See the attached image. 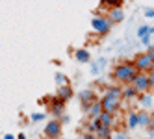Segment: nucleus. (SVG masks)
Returning <instances> with one entry per match:
<instances>
[{
	"instance_id": "nucleus-1",
	"label": "nucleus",
	"mask_w": 154,
	"mask_h": 139,
	"mask_svg": "<svg viewBox=\"0 0 154 139\" xmlns=\"http://www.w3.org/2000/svg\"><path fill=\"white\" fill-rule=\"evenodd\" d=\"M137 74H139V71L136 69L134 61H121V63H117V65L113 67V71H112L113 80L119 82L121 85H130Z\"/></svg>"
},
{
	"instance_id": "nucleus-2",
	"label": "nucleus",
	"mask_w": 154,
	"mask_h": 139,
	"mask_svg": "<svg viewBox=\"0 0 154 139\" xmlns=\"http://www.w3.org/2000/svg\"><path fill=\"white\" fill-rule=\"evenodd\" d=\"M112 23H109V19L106 17V15H95L93 19H91V30L95 32V34H98V35H108L109 32H112Z\"/></svg>"
},
{
	"instance_id": "nucleus-3",
	"label": "nucleus",
	"mask_w": 154,
	"mask_h": 139,
	"mask_svg": "<svg viewBox=\"0 0 154 139\" xmlns=\"http://www.w3.org/2000/svg\"><path fill=\"white\" fill-rule=\"evenodd\" d=\"M134 65H136V69H137L139 72L149 74V72L154 69V61H152V58L147 54V52H141V54H137V56L134 58Z\"/></svg>"
},
{
	"instance_id": "nucleus-4",
	"label": "nucleus",
	"mask_w": 154,
	"mask_h": 139,
	"mask_svg": "<svg viewBox=\"0 0 154 139\" xmlns=\"http://www.w3.org/2000/svg\"><path fill=\"white\" fill-rule=\"evenodd\" d=\"M61 132H63V124L58 119H52V121L47 122L45 130H43V135H45L47 139H60Z\"/></svg>"
},
{
	"instance_id": "nucleus-5",
	"label": "nucleus",
	"mask_w": 154,
	"mask_h": 139,
	"mask_svg": "<svg viewBox=\"0 0 154 139\" xmlns=\"http://www.w3.org/2000/svg\"><path fill=\"white\" fill-rule=\"evenodd\" d=\"M130 85H134L136 91H137L139 95L149 93V91H150V87H152V85H150V80H149V74H145V72H139Z\"/></svg>"
},
{
	"instance_id": "nucleus-6",
	"label": "nucleus",
	"mask_w": 154,
	"mask_h": 139,
	"mask_svg": "<svg viewBox=\"0 0 154 139\" xmlns=\"http://www.w3.org/2000/svg\"><path fill=\"white\" fill-rule=\"evenodd\" d=\"M98 102H100L104 113H112V115H115V113L119 111L121 102H123V100H117V98H112V97H106V95H102V97L98 98Z\"/></svg>"
},
{
	"instance_id": "nucleus-7",
	"label": "nucleus",
	"mask_w": 154,
	"mask_h": 139,
	"mask_svg": "<svg viewBox=\"0 0 154 139\" xmlns=\"http://www.w3.org/2000/svg\"><path fill=\"white\" fill-rule=\"evenodd\" d=\"M48 111L60 121L61 117L65 115V102H61V100H58L56 97H54V98L50 100V104H48Z\"/></svg>"
},
{
	"instance_id": "nucleus-8",
	"label": "nucleus",
	"mask_w": 154,
	"mask_h": 139,
	"mask_svg": "<svg viewBox=\"0 0 154 139\" xmlns=\"http://www.w3.org/2000/svg\"><path fill=\"white\" fill-rule=\"evenodd\" d=\"M78 98H80V104H82V106H91L93 102L98 100V98H97V93H95L93 89H82V91L78 93Z\"/></svg>"
},
{
	"instance_id": "nucleus-9",
	"label": "nucleus",
	"mask_w": 154,
	"mask_h": 139,
	"mask_svg": "<svg viewBox=\"0 0 154 139\" xmlns=\"http://www.w3.org/2000/svg\"><path fill=\"white\" fill-rule=\"evenodd\" d=\"M72 97H74V91H72L71 85H63V87H58L56 89V98L61 100V102H65V104H67Z\"/></svg>"
},
{
	"instance_id": "nucleus-10",
	"label": "nucleus",
	"mask_w": 154,
	"mask_h": 139,
	"mask_svg": "<svg viewBox=\"0 0 154 139\" xmlns=\"http://www.w3.org/2000/svg\"><path fill=\"white\" fill-rule=\"evenodd\" d=\"M109 19V23L112 24H119V23H123L125 20V9L123 8H115V9H108V15Z\"/></svg>"
},
{
	"instance_id": "nucleus-11",
	"label": "nucleus",
	"mask_w": 154,
	"mask_h": 139,
	"mask_svg": "<svg viewBox=\"0 0 154 139\" xmlns=\"http://www.w3.org/2000/svg\"><path fill=\"white\" fill-rule=\"evenodd\" d=\"M106 97H112V98H117V100H123V85H109L104 91Z\"/></svg>"
},
{
	"instance_id": "nucleus-12",
	"label": "nucleus",
	"mask_w": 154,
	"mask_h": 139,
	"mask_svg": "<svg viewBox=\"0 0 154 139\" xmlns=\"http://www.w3.org/2000/svg\"><path fill=\"white\" fill-rule=\"evenodd\" d=\"M84 128H85V134H95L97 135V132L102 128V124H100V121H98V119H89V121L84 124Z\"/></svg>"
},
{
	"instance_id": "nucleus-13",
	"label": "nucleus",
	"mask_w": 154,
	"mask_h": 139,
	"mask_svg": "<svg viewBox=\"0 0 154 139\" xmlns=\"http://www.w3.org/2000/svg\"><path fill=\"white\" fill-rule=\"evenodd\" d=\"M85 113H87V117H89V119H98V117L102 115V106H100V102H98V100L93 102Z\"/></svg>"
},
{
	"instance_id": "nucleus-14",
	"label": "nucleus",
	"mask_w": 154,
	"mask_h": 139,
	"mask_svg": "<svg viewBox=\"0 0 154 139\" xmlns=\"http://www.w3.org/2000/svg\"><path fill=\"white\" fill-rule=\"evenodd\" d=\"M139 97V93L136 91L134 85H123V98L125 100H134Z\"/></svg>"
},
{
	"instance_id": "nucleus-15",
	"label": "nucleus",
	"mask_w": 154,
	"mask_h": 139,
	"mask_svg": "<svg viewBox=\"0 0 154 139\" xmlns=\"http://www.w3.org/2000/svg\"><path fill=\"white\" fill-rule=\"evenodd\" d=\"M74 58L80 63H89L91 61V54H89V50H85V48H78L74 52Z\"/></svg>"
},
{
	"instance_id": "nucleus-16",
	"label": "nucleus",
	"mask_w": 154,
	"mask_h": 139,
	"mask_svg": "<svg viewBox=\"0 0 154 139\" xmlns=\"http://www.w3.org/2000/svg\"><path fill=\"white\" fill-rule=\"evenodd\" d=\"M126 128H130V130H136V128H139L137 111H130V113L126 115Z\"/></svg>"
},
{
	"instance_id": "nucleus-17",
	"label": "nucleus",
	"mask_w": 154,
	"mask_h": 139,
	"mask_svg": "<svg viewBox=\"0 0 154 139\" xmlns=\"http://www.w3.org/2000/svg\"><path fill=\"white\" fill-rule=\"evenodd\" d=\"M98 121H100V124H102L104 128H113V126H115V119H113L112 113H104V111H102V115L98 117Z\"/></svg>"
},
{
	"instance_id": "nucleus-18",
	"label": "nucleus",
	"mask_w": 154,
	"mask_h": 139,
	"mask_svg": "<svg viewBox=\"0 0 154 139\" xmlns=\"http://www.w3.org/2000/svg\"><path fill=\"white\" fill-rule=\"evenodd\" d=\"M150 117H152V113H149L147 110L137 111V121H139V126H141V128H147V126H149V122H150Z\"/></svg>"
},
{
	"instance_id": "nucleus-19",
	"label": "nucleus",
	"mask_w": 154,
	"mask_h": 139,
	"mask_svg": "<svg viewBox=\"0 0 154 139\" xmlns=\"http://www.w3.org/2000/svg\"><path fill=\"white\" fill-rule=\"evenodd\" d=\"M137 102H139V106H141L143 110H149L150 106H152V97H150L149 93H145V95H139V97H137Z\"/></svg>"
},
{
	"instance_id": "nucleus-20",
	"label": "nucleus",
	"mask_w": 154,
	"mask_h": 139,
	"mask_svg": "<svg viewBox=\"0 0 154 139\" xmlns=\"http://www.w3.org/2000/svg\"><path fill=\"white\" fill-rule=\"evenodd\" d=\"M54 82L58 83V87L71 85V83H69V76H67V74H63V72H56V74H54Z\"/></svg>"
},
{
	"instance_id": "nucleus-21",
	"label": "nucleus",
	"mask_w": 154,
	"mask_h": 139,
	"mask_svg": "<svg viewBox=\"0 0 154 139\" xmlns=\"http://www.w3.org/2000/svg\"><path fill=\"white\" fill-rule=\"evenodd\" d=\"M112 135H113L112 128H104V126H102L100 130L97 132V137H98V139H106V137H112Z\"/></svg>"
},
{
	"instance_id": "nucleus-22",
	"label": "nucleus",
	"mask_w": 154,
	"mask_h": 139,
	"mask_svg": "<svg viewBox=\"0 0 154 139\" xmlns=\"http://www.w3.org/2000/svg\"><path fill=\"white\" fill-rule=\"evenodd\" d=\"M104 6H108V9H115L123 6V0H108V2H104Z\"/></svg>"
},
{
	"instance_id": "nucleus-23",
	"label": "nucleus",
	"mask_w": 154,
	"mask_h": 139,
	"mask_svg": "<svg viewBox=\"0 0 154 139\" xmlns=\"http://www.w3.org/2000/svg\"><path fill=\"white\" fill-rule=\"evenodd\" d=\"M45 117H47V115L41 113V111H39V113H32V115H30V121H32V122H41V121H45Z\"/></svg>"
},
{
	"instance_id": "nucleus-24",
	"label": "nucleus",
	"mask_w": 154,
	"mask_h": 139,
	"mask_svg": "<svg viewBox=\"0 0 154 139\" xmlns=\"http://www.w3.org/2000/svg\"><path fill=\"white\" fill-rule=\"evenodd\" d=\"M145 35H149V26L147 24H141L137 28V37H145Z\"/></svg>"
},
{
	"instance_id": "nucleus-25",
	"label": "nucleus",
	"mask_w": 154,
	"mask_h": 139,
	"mask_svg": "<svg viewBox=\"0 0 154 139\" xmlns=\"http://www.w3.org/2000/svg\"><path fill=\"white\" fill-rule=\"evenodd\" d=\"M145 130L149 132V137H152V139H154V115L150 117V122H149V126L145 128Z\"/></svg>"
},
{
	"instance_id": "nucleus-26",
	"label": "nucleus",
	"mask_w": 154,
	"mask_h": 139,
	"mask_svg": "<svg viewBox=\"0 0 154 139\" xmlns=\"http://www.w3.org/2000/svg\"><path fill=\"white\" fill-rule=\"evenodd\" d=\"M113 139H130V137H128V134L125 130H119V132L113 134Z\"/></svg>"
},
{
	"instance_id": "nucleus-27",
	"label": "nucleus",
	"mask_w": 154,
	"mask_h": 139,
	"mask_svg": "<svg viewBox=\"0 0 154 139\" xmlns=\"http://www.w3.org/2000/svg\"><path fill=\"white\" fill-rule=\"evenodd\" d=\"M143 13H145L147 19H154V8H145V11H143Z\"/></svg>"
},
{
	"instance_id": "nucleus-28",
	"label": "nucleus",
	"mask_w": 154,
	"mask_h": 139,
	"mask_svg": "<svg viewBox=\"0 0 154 139\" xmlns=\"http://www.w3.org/2000/svg\"><path fill=\"white\" fill-rule=\"evenodd\" d=\"M150 39H152L150 35H145V37H141V43H143V45H145V47L149 48V47L152 45V41H150Z\"/></svg>"
},
{
	"instance_id": "nucleus-29",
	"label": "nucleus",
	"mask_w": 154,
	"mask_h": 139,
	"mask_svg": "<svg viewBox=\"0 0 154 139\" xmlns=\"http://www.w3.org/2000/svg\"><path fill=\"white\" fill-rule=\"evenodd\" d=\"M98 72H100V65H98V63H95V65L91 67V74H93V76H97Z\"/></svg>"
},
{
	"instance_id": "nucleus-30",
	"label": "nucleus",
	"mask_w": 154,
	"mask_h": 139,
	"mask_svg": "<svg viewBox=\"0 0 154 139\" xmlns=\"http://www.w3.org/2000/svg\"><path fill=\"white\" fill-rule=\"evenodd\" d=\"M60 122H61V124H69V122H71V117H69V115H63L61 119H60Z\"/></svg>"
},
{
	"instance_id": "nucleus-31",
	"label": "nucleus",
	"mask_w": 154,
	"mask_h": 139,
	"mask_svg": "<svg viewBox=\"0 0 154 139\" xmlns=\"http://www.w3.org/2000/svg\"><path fill=\"white\" fill-rule=\"evenodd\" d=\"M147 54H149V56L152 58V61H154V45H150V47L147 48Z\"/></svg>"
},
{
	"instance_id": "nucleus-32",
	"label": "nucleus",
	"mask_w": 154,
	"mask_h": 139,
	"mask_svg": "<svg viewBox=\"0 0 154 139\" xmlns=\"http://www.w3.org/2000/svg\"><path fill=\"white\" fill-rule=\"evenodd\" d=\"M149 80H150V85H152V87H154V69L149 72Z\"/></svg>"
},
{
	"instance_id": "nucleus-33",
	"label": "nucleus",
	"mask_w": 154,
	"mask_h": 139,
	"mask_svg": "<svg viewBox=\"0 0 154 139\" xmlns=\"http://www.w3.org/2000/svg\"><path fill=\"white\" fill-rule=\"evenodd\" d=\"M84 139H98L95 134H84Z\"/></svg>"
},
{
	"instance_id": "nucleus-34",
	"label": "nucleus",
	"mask_w": 154,
	"mask_h": 139,
	"mask_svg": "<svg viewBox=\"0 0 154 139\" xmlns=\"http://www.w3.org/2000/svg\"><path fill=\"white\" fill-rule=\"evenodd\" d=\"M4 139H17V135H13V134H6Z\"/></svg>"
},
{
	"instance_id": "nucleus-35",
	"label": "nucleus",
	"mask_w": 154,
	"mask_h": 139,
	"mask_svg": "<svg viewBox=\"0 0 154 139\" xmlns=\"http://www.w3.org/2000/svg\"><path fill=\"white\" fill-rule=\"evenodd\" d=\"M149 35H150V37L154 35V26H149Z\"/></svg>"
},
{
	"instance_id": "nucleus-36",
	"label": "nucleus",
	"mask_w": 154,
	"mask_h": 139,
	"mask_svg": "<svg viewBox=\"0 0 154 139\" xmlns=\"http://www.w3.org/2000/svg\"><path fill=\"white\" fill-rule=\"evenodd\" d=\"M17 139H28V137H26L24 134H19V135H17Z\"/></svg>"
},
{
	"instance_id": "nucleus-37",
	"label": "nucleus",
	"mask_w": 154,
	"mask_h": 139,
	"mask_svg": "<svg viewBox=\"0 0 154 139\" xmlns=\"http://www.w3.org/2000/svg\"><path fill=\"white\" fill-rule=\"evenodd\" d=\"M106 139H113V135H112V137H106Z\"/></svg>"
},
{
	"instance_id": "nucleus-38",
	"label": "nucleus",
	"mask_w": 154,
	"mask_h": 139,
	"mask_svg": "<svg viewBox=\"0 0 154 139\" xmlns=\"http://www.w3.org/2000/svg\"><path fill=\"white\" fill-rule=\"evenodd\" d=\"M78 139H84V135H80V137H78Z\"/></svg>"
},
{
	"instance_id": "nucleus-39",
	"label": "nucleus",
	"mask_w": 154,
	"mask_h": 139,
	"mask_svg": "<svg viewBox=\"0 0 154 139\" xmlns=\"http://www.w3.org/2000/svg\"><path fill=\"white\" fill-rule=\"evenodd\" d=\"M147 139H152V137H147Z\"/></svg>"
}]
</instances>
